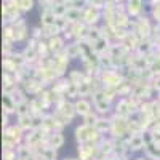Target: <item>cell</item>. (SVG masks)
Listing matches in <instances>:
<instances>
[{"instance_id": "obj_6", "label": "cell", "mask_w": 160, "mask_h": 160, "mask_svg": "<svg viewBox=\"0 0 160 160\" xmlns=\"http://www.w3.org/2000/svg\"><path fill=\"white\" fill-rule=\"evenodd\" d=\"M62 136L61 135H55V136H53L51 138V146H53V149H58V148H61V146H62Z\"/></svg>"}, {"instance_id": "obj_3", "label": "cell", "mask_w": 160, "mask_h": 160, "mask_svg": "<svg viewBox=\"0 0 160 160\" xmlns=\"http://www.w3.org/2000/svg\"><path fill=\"white\" fill-rule=\"evenodd\" d=\"M98 18H99V10H98L95 5L90 7V8L87 10V13H85V21H88V22H96Z\"/></svg>"}, {"instance_id": "obj_4", "label": "cell", "mask_w": 160, "mask_h": 160, "mask_svg": "<svg viewBox=\"0 0 160 160\" xmlns=\"http://www.w3.org/2000/svg\"><path fill=\"white\" fill-rule=\"evenodd\" d=\"M32 5H34L32 0H18V8L21 11H29L32 8Z\"/></svg>"}, {"instance_id": "obj_8", "label": "cell", "mask_w": 160, "mask_h": 160, "mask_svg": "<svg viewBox=\"0 0 160 160\" xmlns=\"http://www.w3.org/2000/svg\"><path fill=\"white\" fill-rule=\"evenodd\" d=\"M3 102H5V106H7V111H8V112H11L13 109H15V104H13V101L10 99V96H3Z\"/></svg>"}, {"instance_id": "obj_2", "label": "cell", "mask_w": 160, "mask_h": 160, "mask_svg": "<svg viewBox=\"0 0 160 160\" xmlns=\"http://www.w3.org/2000/svg\"><path fill=\"white\" fill-rule=\"evenodd\" d=\"M74 108H75V112H78L80 115H87V114H90V102L85 101V99L77 101Z\"/></svg>"}, {"instance_id": "obj_5", "label": "cell", "mask_w": 160, "mask_h": 160, "mask_svg": "<svg viewBox=\"0 0 160 160\" xmlns=\"http://www.w3.org/2000/svg\"><path fill=\"white\" fill-rule=\"evenodd\" d=\"M142 142H144L142 136H133L130 141V146H131V149H139L142 148Z\"/></svg>"}, {"instance_id": "obj_1", "label": "cell", "mask_w": 160, "mask_h": 160, "mask_svg": "<svg viewBox=\"0 0 160 160\" xmlns=\"http://www.w3.org/2000/svg\"><path fill=\"white\" fill-rule=\"evenodd\" d=\"M141 8H142V0H128L127 10H128V13L131 16H136L141 11Z\"/></svg>"}, {"instance_id": "obj_9", "label": "cell", "mask_w": 160, "mask_h": 160, "mask_svg": "<svg viewBox=\"0 0 160 160\" xmlns=\"http://www.w3.org/2000/svg\"><path fill=\"white\" fill-rule=\"evenodd\" d=\"M154 13H155V16L158 15V18H160V5H155V8H154Z\"/></svg>"}, {"instance_id": "obj_7", "label": "cell", "mask_w": 160, "mask_h": 160, "mask_svg": "<svg viewBox=\"0 0 160 160\" xmlns=\"http://www.w3.org/2000/svg\"><path fill=\"white\" fill-rule=\"evenodd\" d=\"M61 40L59 38H51L50 40V50H53V51H56V50H59L61 48Z\"/></svg>"}]
</instances>
